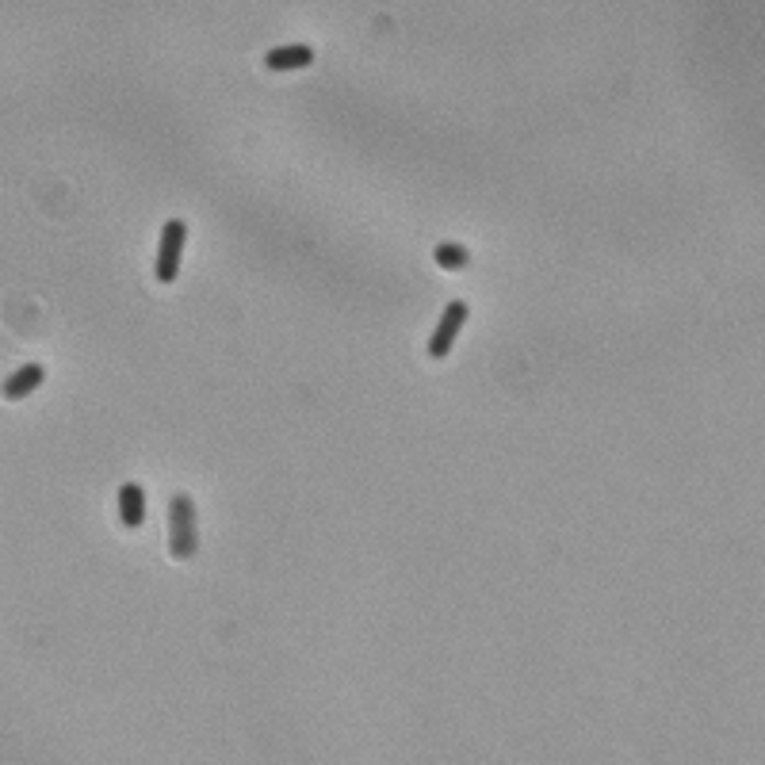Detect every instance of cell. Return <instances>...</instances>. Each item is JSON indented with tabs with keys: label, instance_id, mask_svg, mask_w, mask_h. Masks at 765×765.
<instances>
[{
	"label": "cell",
	"instance_id": "1",
	"mask_svg": "<svg viewBox=\"0 0 765 765\" xmlns=\"http://www.w3.org/2000/svg\"><path fill=\"white\" fill-rule=\"evenodd\" d=\"M169 551L176 563L196 559L199 551V525H196V505L188 494H176L169 502Z\"/></svg>",
	"mask_w": 765,
	"mask_h": 765
},
{
	"label": "cell",
	"instance_id": "2",
	"mask_svg": "<svg viewBox=\"0 0 765 765\" xmlns=\"http://www.w3.org/2000/svg\"><path fill=\"white\" fill-rule=\"evenodd\" d=\"M184 241H188V226L180 219H169L161 226V245H157V264H153V276L157 284H176L180 276V257H184Z\"/></svg>",
	"mask_w": 765,
	"mask_h": 765
},
{
	"label": "cell",
	"instance_id": "3",
	"mask_svg": "<svg viewBox=\"0 0 765 765\" xmlns=\"http://www.w3.org/2000/svg\"><path fill=\"white\" fill-rule=\"evenodd\" d=\"M463 322H467V303H463V299H456V303L444 306V314H440L437 329H433V337H429V356H433V360H444V356L452 352V345H456V337H459V329H463Z\"/></svg>",
	"mask_w": 765,
	"mask_h": 765
},
{
	"label": "cell",
	"instance_id": "4",
	"mask_svg": "<svg viewBox=\"0 0 765 765\" xmlns=\"http://www.w3.org/2000/svg\"><path fill=\"white\" fill-rule=\"evenodd\" d=\"M314 62V46L306 43H291V46H272L264 54V69L272 73H291V69H306Z\"/></svg>",
	"mask_w": 765,
	"mask_h": 765
},
{
	"label": "cell",
	"instance_id": "5",
	"mask_svg": "<svg viewBox=\"0 0 765 765\" xmlns=\"http://www.w3.org/2000/svg\"><path fill=\"white\" fill-rule=\"evenodd\" d=\"M43 379H46L43 364H23V368H16V372L0 383V394H4L8 402H20V398H27L31 391H39Z\"/></svg>",
	"mask_w": 765,
	"mask_h": 765
},
{
	"label": "cell",
	"instance_id": "6",
	"mask_svg": "<svg viewBox=\"0 0 765 765\" xmlns=\"http://www.w3.org/2000/svg\"><path fill=\"white\" fill-rule=\"evenodd\" d=\"M119 521H123V528H142V521H146V490H142V482H123L119 486Z\"/></svg>",
	"mask_w": 765,
	"mask_h": 765
},
{
	"label": "cell",
	"instance_id": "7",
	"mask_svg": "<svg viewBox=\"0 0 765 765\" xmlns=\"http://www.w3.org/2000/svg\"><path fill=\"white\" fill-rule=\"evenodd\" d=\"M437 264L440 268H448V272H459V268H467V261H471V253L463 249V245H456V241H444V245H437Z\"/></svg>",
	"mask_w": 765,
	"mask_h": 765
}]
</instances>
